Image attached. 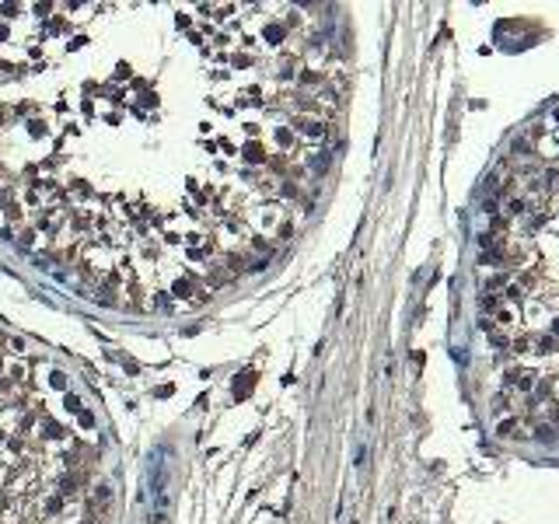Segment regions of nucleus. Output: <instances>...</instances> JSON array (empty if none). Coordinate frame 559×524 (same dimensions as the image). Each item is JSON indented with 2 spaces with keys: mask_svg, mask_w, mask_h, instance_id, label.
Here are the masks:
<instances>
[{
  "mask_svg": "<svg viewBox=\"0 0 559 524\" xmlns=\"http://www.w3.org/2000/svg\"><path fill=\"white\" fill-rule=\"evenodd\" d=\"M108 503H112V486H98L91 496H88V514L91 517H102L105 510H108Z\"/></svg>",
  "mask_w": 559,
  "mask_h": 524,
  "instance_id": "obj_1",
  "label": "nucleus"
},
{
  "mask_svg": "<svg viewBox=\"0 0 559 524\" xmlns=\"http://www.w3.org/2000/svg\"><path fill=\"white\" fill-rule=\"evenodd\" d=\"M28 378V364L25 360H11V364H4V384L14 388V384H25Z\"/></svg>",
  "mask_w": 559,
  "mask_h": 524,
  "instance_id": "obj_2",
  "label": "nucleus"
},
{
  "mask_svg": "<svg viewBox=\"0 0 559 524\" xmlns=\"http://www.w3.org/2000/svg\"><path fill=\"white\" fill-rule=\"evenodd\" d=\"M507 384H510V388H521V391H531V388H535L531 374H528V371H517V367L507 371Z\"/></svg>",
  "mask_w": 559,
  "mask_h": 524,
  "instance_id": "obj_3",
  "label": "nucleus"
},
{
  "mask_svg": "<svg viewBox=\"0 0 559 524\" xmlns=\"http://www.w3.org/2000/svg\"><path fill=\"white\" fill-rule=\"evenodd\" d=\"M517 430H521V423H517V419H500V423H496V437H503V440H514V437H521Z\"/></svg>",
  "mask_w": 559,
  "mask_h": 524,
  "instance_id": "obj_4",
  "label": "nucleus"
},
{
  "mask_svg": "<svg viewBox=\"0 0 559 524\" xmlns=\"http://www.w3.org/2000/svg\"><path fill=\"white\" fill-rule=\"evenodd\" d=\"M252 381H255V374H252V371L238 374V381H234V398H245V395H248V388H252Z\"/></svg>",
  "mask_w": 559,
  "mask_h": 524,
  "instance_id": "obj_5",
  "label": "nucleus"
},
{
  "mask_svg": "<svg viewBox=\"0 0 559 524\" xmlns=\"http://www.w3.org/2000/svg\"><path fill=\"white\" fill-rule=\"evenodd\" d=\"M245 161H252V165H262L266 161V150H262V143H245Z\"/></svg>",
  "mask_w": 559,
  "mask_h": 524,
  "instance_id": "obj_6",
  "label": "nucleus"
},
{
  "mask_svg": "<svg viewBox=\"0 0 559 524\" xmlns=\"http://www.w3.org/2000/svg\"><path fill=\"white\" fill-rule=\"evenodd\" d=\"M559 349V339H552V336H538L535 339V353H556Z\"/></svg>",
  "mask_w": 559,
  "mask_h": 524,
  "instance_id": "obj_7",
  "label": "nucleus"
},
{
  "mask_svg": "<svg viewBox=\"0 0 559 524\" xmlns=\"http://www.w3.org/2000/svg\"><path fill=\"white\" fill-rule=\"evenodd\" d=\"M4 213H7V220H11V224H21V220H25V207H21V203H7V207H4Z\"/></svg>",
  "mask_w": 559,
  "mask_h": 524,
  "instance_id": "obj_8",
  "label": "nucleus"
},
{
  "mask_svg": "<svg viewBox=\"0 0 559 524\" xmlns=\"http://www.w3.org/2000/svg\"><path fill=\"white\" fill-rule=\"evenodd\" d=\"M49 384H53L56 391H67V374H63V371H49Z\"/></svg>",
  "mask_w": 559,
  "mask_h": 524,
  "instance_id": "obj_9",
  "label": "nucleus"
},
{
  "mask_svg": "<svg viewBox=\"0 0 559 524\" xmlns=\"http://www.w3.org/2000/svg\"><path fill=\"white\" fill-rule=\"evenodd\" d=\"M70 192H73V196H91V185H88L84 178H73V182H70Z\"/></svg>",
  "mask_w": 559,
  "mask_h": 524,
  "instance_id": "obj_10",
  "label": "nucleus"
},
{
  "mask_svg": "<svg viewBox=\"0 0 559 524\" xmlns=\"http://www.w3.org/2000/svg\"><path fill=\"white\" fill-rule=\"evenodd\" d=\"M496 318H500V325H514L517 311H514V308H496Z\"/></svg>",
  "mask_w": 559,
  "mask_h": 524,
  "instance_id": "obj_11",
  "label": "nucleus"
},
{
  "mask_svg": "<svg viewBox=\"0 0 559 524\" xmlns=\"http://www.w3.org/2000/svg\"><path fill=\"white\" fill-rule=\"evenodd\" d=\"M489 346H496V349H507V346H510V339H507L503 332H496V329H493V332H489Z\"/></svg>",
  "mask_w": 559,
  "mask_h": 524,
  "instance_id": "obj_12",
  "label": "nucleus"
},
{
  "mask_svg": "<svg viewBox=\"0 0 559 524\" xmlns=\"http://www.w3.org/2000/svg\"><path fill=\"white\" fill-rule=\"evenodd\" d=\"M46 437H49V440H63V437H67V430H63L60 423H46Z\"/></svg>",
  "mask_w": 559,
  "mask_h": 524,
  "instance_id": "obj_13",
  "label": "nucleus"
},
{
  "mask_svg": "<svg viewBox=\"0 0 559 524\" xmlns=\"http://www.w3.org/2000/svg\"><path fill=\"white\" fill-rule=\"evenodd\" d=\"M28 133L32 137H46L49 130H46V123H38V119H28Z\"/></svg>",
  "mask_w": 559,
  "mask_h": 524,
  "instance_id": "obj_14",
  "label": "nucleus"
},
{
  "mask_svg": "<svg viewBox=\"0 0 559 524\" xmlns=\"http://www.w3.org/2000/svg\"><path fill=\"white\" fill-rule=\"evenodd\" d=\"M535 437H538V440H552V437H556V426H552V423H549V426L542 423V426H535Z\"/></svg>",
  "mask_w": 559,
  "mask_h": 524,
  "instance_id": "obj_15",
  "label": "nucleus"
},
{
  "mask_svg": "<svg viewBox=\"0 0 559 524\" xmlns=\"http://www.w3.org/2000/svg\"><path fill=\"white\" fill-rule=\"evenodd\" d=\"M493 413H496V416H503V413H507V391H500V395L493 398Z\"/></svg>",
  "mask_w": 559,
  "mask_h": 524,
  "instance_id": "obj_16",
  "label": "nucleus"
},
{
  "mask_svg": "<svg viewBox=\"0 0 559 524\" xmlns=\"http://www.w3.org/2000/svg\"><path fill=\"white\" fill-rule=\"evenodd\" d=\"M38 238V227H21V245H32Z\"/></svg>",
  "mask_w": 559,
  "mask_h": 524,
  "instance_id": "obj_17",
  "label": "nucleus"
},
{
  "mask_svg": "<svg viewBox=\"0 0 559 524\" xmlns=\"http://www.w3.org/2000/svg\"><path fill=\"white\" fill-rule=\"evenodd\" d=\"M4 343L11 346V353H14V356H21V353H25V343H21L18 336H11V339H4Z\"/></svg>",
  "mask_w": 559,
  "mask_h": 524,
  "instance_id": "obj_18",
  "label": "nucleus"
},
{
  "mask_svg": "<svg viewBox=\"0 0 559 524\" xmlns=\"http://www.w3.org/2000/svg\"><path fill=\"white\" fill-rule=\"evenodd\" d=\"M63 503H67V496H60V493H56V496H53V500L46 503V514H56V510H60Z\"/></svg>",
  "mask_w": 559,
  "mask_h": 524,
  "instance_id": "obj_19",
  "label": "nucleus"
},
{
  "mask_svg": "<svg viewBox=\"0 0 559 524\" xmlns=\"http://www.w3.org/2000/svg\"><path fill=\"white\" fill-rule=\"evenodd\" d=\"M172 290H175V294H182V297H185V294H189V290H192V279H175V287H172Z\"/></svg>",
  "mask_w": 559,
  "mask_h": 524,
  "instance_id": "obj_20",
  "label": "nucleus"
},
{
  "mask_svg": "<svg viewBox=\"0 0 559 524\" xmlns=\"http://www.w3.org/2000/svg\"><path fill=\"white\" fill-rule=\"evenodd\" d=\"M507 213H514V217H521V213H524V199H510V207H507Z\"/></svg>",
  "mask_w": 559,
  "mask_h": 524,
  "instance_id": "obj_21",
  "label": "nucleus"
},
{
  "mask_svg": "<svg viewBox=\"0 0 559 524\" xmlns=\"http://www.w3.org/2000/svg\"><path fill=\"white\" fill-rule=\"evenodd\" d=\"M514 150H517V154H521V157H528V150H531V143H528V140H521V137H517V140H514Z\"/></svg>",
  "mask_w": 559,
  "mask_h": 524,
  "instance_id": "obj_22",
  "label": "nucleus"
},
{
  "mask_svg": "<svg viewBox=\"0 0 559 524\" xmlns=\"http://www.w3.org/2000/svg\"><path fill=\"white\" fill-rule=\"evenodd\" d=\"M290 234H294V227H290V224H280V231H276V238H280V241H287Z\"/></svg>",
  "mask_w": 559,
  "mask_h": 524,
  "instance_id": "obj_23",
  "label": "nucleus"
},
{
  "mask_svg": "<svg viewBox=\"0 0 559 524\" xmlns=\"http://www.w3.org/2000/svg\"><path fill=\"white\" fill-rule=\"evenodd\" d=\"M67 409H70V413H81V398H73V395H67Z\"/></svg>",
  "mask_w": 559,
  "mask_h": 524,
  "instance_id": "obj_24",
  "label": "nucleus"
},
{
  "mask_svg": "<svg viewBox=\"0 0 559 524\" xmlns=\"http://www.w3.org/2000/svg\"><path fill=\"white\" fill-rule=\"evenodd\" d=\"M77 416H81V426H84V430H88V426H95V416H91V413H84V409H81Z\"/></svg>",
  "mask_w": 559,
  "mask_h": 524,
  "instance_id": "obj_25",
  "label": "nucleus"
},
{
  "mask_svg": "<svg viewBox=\"0 0 559 524\" xmlns=\"http://www.w3.org/2000/svg\"><path fill=\"white\" fill-rule=\"evenodd\" d=\"M126 77H130V67L119 63V67H115V80H126Z\"/></svg>",
  "mask_w": 559,
  "mask_h": 524,
  "instance_id": "obj_26",
  "label": "nucleus"
},
{
  "mask_svg": "<svg viewBox=\"0 0 559 524\" xmlns=\"http://www.w3.org/2000/svg\"><path fill=\"white\" fill-rule=\"evenodd\" d=\"M0 11H4V18H14V14H18L21 7H18V4H4V7H0Z\"/></svg>",
  "mask_w": 559,
  "mask_h": 524,
  "instance_id": "obj_27",
  "label": "nucleus"
},
{
  "mask_svg": "<svg viewBox=\"0 0 559 524\" xmlns=\"http://www.w3.org/2000/svg\"><path fill=\"white\" fill-rule=\"evenodd\" d=\"M549 416H552V423H559V402H552V409H549Z\"/></svg>",
  "mask_w": 559,
  "mask_h": 524,
  "instance_id": "obj_28",
  "label": "nucleus"
},
{
  "mask_svg": "<svg viewBox=\"0 0 559 524\" xmlns=\"http://www.w3.org/2000/svg\"><path fill=\"white\" fill-rule=\"evenodd\" d=\"M552 339H559V318L552 321Z\"/></svg>",
  "mask_w": 559,
  "mask_h": 524,
  "instance_id": "obj_29",
  "label": "nucleus"
},
{
  "mask_svg": "<svg viewBox=\"0 0 559 524\" xmlns=\"http://www.w3.org/2000/svg\"><path fill=\"white\" fill-rule=\"evenodd\" d=\"M4 119H7V112H4V108H0V123H4Z\"/></svg>",
  "mask_w": 559,
  "mask_h": 524,
  "instance_id": "obj_30",
  "label": "nucleus"
},
{
  "mask_svg": "<svg viewBox=\"0 0 559 524\" xmlns=\"http://www.w3.org/2000/svg\"><path fill=\"white\" fill-rule=\"evenodd\" d=\"M4 35H7V32H4V25H0V38H4Z\"/></svg>",
  "mask_w": 559,
  "mask_h": 524,
  "instance_id": "obj_31",
  "label": "nucleus"
},
{
  "mask_svg": "<svg viewBox=\"0 0 559 524\" xmlns=\"http://www.w3.org/2000/svg\"><path fill=\"white\" fill-rule=\"evenodd\" d=\"M556 119H559V108H556Z\"/></svg>",
  "mask_w": 559,
  "mask_h": 524,
  "instance_id": "obj_32",
  "label": "nucleus"
}]
</instances>
